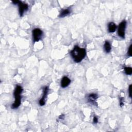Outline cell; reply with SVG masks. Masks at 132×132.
<instances>
[{"mask_svg":"<svg viewBox=\"0 0 132 132\" xmlns=\"http://www.w3.org/2000/svg\"><path fill=\"white\" fill-rule=\"evenodd\" d=\"M104 48L105 51L107 53H108L109 52H111V49H112V47H111V44H110V43L108 41H105L104 45Z\"/></svg>","mask_w":132,"mask_h":132,"instance_id":"cell-11","label":"cell"},{"mask_svg":"<svg viewBox=\"0 0 132 132\" xmlns=\"http://www.w3.org/2000/svg\"><path fill=\"white\" fill-rule=\"evenodd\" d=\"M126 26V22L125 21H123L121 22L119 25L118 29V34L119 37L122 38H125V29Z\"/></svg>","mask_w":132,"mask_h":132,"instance_id":"cell-4","label":"cell"},{"mask_svg":"<svg viewBox=\"0 0 132 132\" xmlns=\"http://www.w3.org/2000/svg\"><path fill=\"white\" fill-rule=\"evenodd\" d=\"M120 106L122 107L124 105V102H123V98L121 97L120 99Z\"/></svg>","mask_w":132,"mask_h":132,"instance_id":"cell-13","label":"cell"},{"mask_svg":"<svg viewBox=\"0 0 132 132\" xmlns=\"http://www.w3.org/2000/svg\"><path fill=\"white\" fill-rule=\"evenodd\" d=\"M71 56L73 60L77 62H81L86 57V51L84 48H81L78 46H75L70 52Z\"/></svg>","mask_w":132,"mask_h":132,"instance_id":"cell-1","label":"cell"},{"mask_svg":"<svg viewBox=\"0 0 132 132\" xmlns=\"http://www.w3.org/2000/svg\"><path fill=\"white\" fill-rule=\"evenodd\" d=\"M33 41L34 42H38L43 36V32L39 28H35L32 31Z\"/></svg>","mask_w":132,"mask_h":132,"instance_id":"cell-5","label":"cell"},{"mask_svg":"<svg viewBox=\"0 0 132 132\" xmlns=\"http://www.w3.org/2000/svg\"><path fill=\"white\" fill-rule=\"evenodd\" d=\"M13 3L14 4H18L19 6V12L20 17L23 16L24 13L26 12L28 9V5L20 1H13Z\"/></svg>","mask_w":132,"mask_h":132,"instance_id":"cell-3","label":"cell"},{"mask_svg":"<svg viewBox=\"0 0 132 132\" xmlns=\"http://www.w3.org/2000/svg\"><path fill=\"white\" fill-rule=\"evenodd\" d=\"M97 98H98V96L96 94L91 93V94H90L88 95V100L90 103H92V104H95Z\"/></svg>","mask_w":132,"mask_h":132,"instance_id":"cell-8","label":"cell"},{"mask_svg":"<svg viewBox=\"0 0 132 132\" xmlns=\"http://www.w3.org/2000/svg\"><path fill=\"white\" fill-rule=\"evenodd\" d=\"M117 29V26L114 22H110L108 24V31L110 33L114 32Z\"/></svg>","mask_w":132,"mask_h":132,"instance_id":"cell-9","label":"cell"},{"mask_svg":"<svg viewBox=\"0 0 132 132\" xmlns=\"http://www.w3.org/2000/svg\"><path fill=\"white\" fill-rule=\"evenodd\" d=\"M22 91H23V89L21 86L17 85L16 86L14 93V95L15 97V102L14 103L12 106V108L13 109L18 108L20 105L21 102V94L22 92Z\"/></svg>","mask_w":132,"mask_h":132,"instance_id":"cell-2","label":"cell"},{"mask_svg":"<svg viewBox=\"0 0 132 132\" xmlns=\"http://www.w3.org/2000/svg\"><path fill=\"white\" fill-rule=\"evenodd\" d=\"M49 91V88L48 86H46L44 87L43 90V95L42 97L40 98V100L39 101V105L40 106H43L45 104V99L47 96L48 93Z\"/></svg>","mask_w":132,"mask_h":132,"instance_id":"cell-6","label":"cell"},{"mask_svg":"<svg viewBox=\"0 0 132 132\" xmlns=\"http://www.w3.org/2000/svg\"><path fill=\"white\" fill-rule=\"evenodd\" d=\"M124 71L127 75H131L132 73V68L129 67H125L124 68Z\"/></svg>","mask_w":132,"mask_h":132,"instance_id":"cell-12","label":"cell"},{"mask_svg":"<svg viewBox=\"0 0 132 132\" xmlns=\"http://www.w3.org/2000/svg\"><path fill=\"white\" fill-rule=\"evenodd\" d=\"M71 83V80L67 76H63L61 81V86L62 88L68 87Z\"/></svg>","mask_w":132,"mask_h":132,"instance_id":"cell-7","label":"cell"},{"mask_svg":"<svg viewBox=\"0 0 132 132\" xmlns=\"http://www.w3.org/2000/svg\"><path fill=\"white\" fill-rule=\"evenodd\" d=\"M93 123L95 124H96L98 123V119L95 116H94L93 118Z\"/></svg>","mask_w":132,"mask_h":132,"instance_id":"cell-15","label":"cell"},{"mask_svg":"<svg viewBox=\"0 0 132 132\" xmlns=\"http://www.w3.org/2000/svg\"><path fill=\"white\" fill-rule=\"evenodd\" d=\"M131 85H130L129 86V88H128V92H129V96L131 98Z\"/></svg>","mask_w":132,"mask_h":132,"instance_id":"cell-16","label":"cell"},{"mask_svg":"<svg viewBox=\"0 0 132 132\" xmlns=\"http://www.w3.org/2000/svg\"><path fill=\"white\" fill-rule=\"evenodd\" d=\"M131 45L130 46V47H129V49L128 50V52H127V54L129 56H131Z\"/></svg>","mask_w":132,"mask_h":132,"instance_id":"cell-14","label":"cell"},{"mask_svg":"<svg viewBox=\"0 0 132 132\" xmlns=\"http://www.w3.org/2000/svg\"><path fill=\"white\" fill-rule=\"evenodd\" d=\"M71 13V10L69 9H65L62 10L59 15V17L63 18L68 16Z\"/></svg>","mask_w":132,"mask_h":132,"instance_id":"cell-10","label":"cell"}]
</instances>
